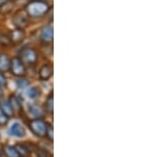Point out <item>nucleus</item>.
Here are the masks:
<instances>
[{
  "label": "nucleus",
  "instance_id": "nucleus-10",
  "mask_svg": "<svg viewBox=\"0 0 158 157\" xmlns=\"http://www.w3.org/2000/svg\"><path fill=\"white\" fill-rule=\"evenodd\" d=\"M11 65V58L7 54H0V72L6 73L10 71Z\"/></svg>",
  "mask_w": 158,
  "mask_h": 157
},
{
  "label": "nucleus",
  "instance_id": "nucleus-7",
  "mask_svg": "<svg viewBox=\"0 0 158 157\" xmlns=\"http://www.w3.org/2000/svg\"><path fill=\"white\" fill-rule=\"evenodd\" d=\"M9 37L10 40H11L12 45H17L24 41L25 37H27V32L23 29H16L15 27L14 30H12L9 33Z\"/></svg>",
  "mask_w": 158,
  "mask_h": 157
},
{
  "label": "nucleus",
  "instance_id": "nucleus-11",
  "mask_svg": "<svg viewBox=\"0 0 158 157\" xmlns=\"http://www.w3.org/2000/svg\"><path fill=\"white\" fill-rule=\"evenodd\" d=\"M29 113L31 116L34 117V119H38V118H41L44 114L43 109L38 105H29Z\"/></svg>",
  "mask_w": 158,
  "mask_h": 157
},
{
  "label": "nucleus",
  "instance_id": "nucleus-3",
  "mask_svg": "<svg viewBox=\"0 0 158 157\" xmlns=\"http://www.w3.org/2000/svg\"><path fill=\"white\" fill-rule=\"evenodd\" d=\"M12 24L16 29H23L25 30L31 23V19L24 12V10H18L13 14L11 19Z\"/></svg>",
  "mask_w": 158,
  "mask_h": 157
},
{
  "label": "nucleus",
  "instance_id": "nucleus-4",
  "mask_svg": "<svg viewBox=\"0 0 158 157\" xmlns=\"http://www.w3.org/2000/svg\"><path fill=\"white\" fill-rule=\"evenodd\" d=\"M53 39H54V27H53V21L51 20L40 30L39 40L43 44L49 45L53 43Z\"/></svg>",
  "mask_w": 158,
  "mask_h": 157
},
{
  "label": "nucleus",
  "instance_id": "nucleus-16",
  "mask_svg": "<svg viewBox=\"0 0 158 157\" xmlns=\"http://www.w3.org/2000/svg\"><path fill=\"white\" fill-rule=\"evenodd\" d=\"M27 96L31 99H36L40 96V90L37 87H32L27 90Z\"/></svg>",
  "mask_w": 158,
  "mask_h": 157
},
{
  "label": "nucleus",
  "instance_id": "nucleus-9",
  "mask_svg": "<svg viewBox=\"0 0 158 157\" xmlns=\"http://www.w3.org/2000/svg\"><path fill=\"white\" fill-rule=\"evenodd\" d=\"M9 134L12 136H15V137H23L25 135V130L20 123L15 122L9 129Z\"/></svg>",
  "mask_w": 158,
  "mask_h": 157
},
{
  "label": "nucleus",
  "instance_id": "nucleus-25",
  "mask_svg": "<svg viewBox=\"0 0 158 157\" xmlns=\"http://www.w3.org/2000/svg\"><path fill=\"white\" fill-rule=\"evenodd\" d=\"M0 137H1V134H0Z\"/></svg>",
  "mask_w": 158,
  "mask_h": 157
},
{
  "label": "nucleus",
  "instance_id": "nucleus-19",
  "mask_svg": "<svg viewBox=\"0 0 158 157\" xmlns=\"http://www.w3.org/2000/svg\"><path fill=\"white\" fill-rule=\"evenodd\" d=\"M16 148V150L18 151V153H19V155L20 156H25V155H27L29 154V149L27 148L25 146L23 145H18L17 147H15Z\"/></svg>",
  "mask_w": 158,
  "mask_h": 157
},
{
  "label": "nucleus",
  "instance_id": "nucleus-8",
  "mask_svg": "<svg viewBox=\"0 0 158 157\" xmlns=\"http://www.w3.org/2000/svg\"><path fill=\"white\" fill-rule=\"evenodd\" d=\"M53 71H54V68H53L52 62L43 63L41 65V68L39 69V72H38L39 78L41 80H43V81H48L53 76Z\"/></svg>",
  "mask_w": 158,
  "mask_h": 157
},
{
  "label": "nucleus",
  "instance_id": "nucleus-13",
  "mask_svg": "<svg viewBox=\"0 0 158 157\" xmlns=\"http://www.w3.org/2000/svg\"><path fill=\"white\" fill-rule=\"evenodd\" d=\"M3 153L6 157H21L19 155L18 151L13 146H4L3 147Z\"/></svg>",
  "mask_w": 158,
  "mask_h": 157
},
{
  "label": "nucleus",
  "instance_id": "nucleus-6",
  "mask_svg": "<svg viewBox=\"0 0 158 157\" xmlns=\"http://www.w3.org/2000/svg\"><path fill=\"white\" fill-rule=\"evenodd\" d=\"M29 126H30L31 131L36 136H38V137H44L45 136L48 125L44 120L40 119V118H38V119H33L30 121Z\"/></svg>",
  "mask_w": 158,
  "mask_h": 157
},
{
  "label": "nucleus",
  "instance_id": "nucleus-21",
  "mask_svg": "<svg viewBox=\"0 0 158 157\" xmlns=\"http://www.w3.org/2000/svg\"><path fill=\"white\" fill-rule=\"evenodd\" d=\"M54 132H53V126L52 125H48V129H47V133H45V136L50 139L51 141H53V138H54Z\"/></svg>",
  "mask_w": 158,
  "mask_h": 157
},
{
  "label": "nucleus",
  "instance_id": "nucleus-22",
  "mask_svg": "<svg viewBox=\"0 0 158 157\" xmlns=\"http://www.w3.org/2000/svg\"><path fill=\"white\" fill-rule=\"evenodd\" d=\"M37 155L38 157H52V155L47 150H44V149H38Z\"/></svg>",
  "mask_w": 158,
  "mask_h": 157
},
{
  "label": "nucleus",
  "instance_id": "nucleus-17",
  "mask_svg": "<svg viewBox=\"0 0 158 157\" xmlns=\"http://www.w3.org/2000/svg\"><path fill=\"white\" fill-rule=\"evenodd\" d=\"M44 105H45L47 112H49L50 114H53V111H54V98H53V93H51V94L48 96Z\"/></svg>",
  "mask_w": 158,
  "mask_h": 157
},
{
  "label": "nucleus",
  "instance_id": "nucleus-20",
  "mask_svg": "<svg viewBox=\"0 0 158 157\" xmlns=\"http://www.w3.org/2000/svg\"><path fill=\"white\" fill-rule=\"evenodd\" d=\"M9 121V116L6 115L1 110H0V126H4Z\"/></svg>",
  "mask_w": 158,
  "mask_h": 157
},
{
  "label": "nucleus",
  "instance_id": "nucleus-14",
  "mask_svg": "<svg viewBox=\"0 0 158 157\" xmlns=\"http://www.w3.org/2000/svg\"><path fill=\"white\" fill-rule=\"evenodd\" d=\"M0 110H1L4 114H6V115L9 116V117L13 114V110H12V108H11V105H10L9 100L2 99L1 101H0Z\"/></svg>",
  "mask_w": 158,
  "mask_h": 157
},
{
  "label": "nucleus",
  "instance_id": "nucleus-15",
  "mask_svg": "<svg viewBox=\"0 0 158 157\" xmlns=\"http://www.w3.org/2000/svg\"><path fill=\"white\" fill-rule=\"evenodd\" d=\"M0 47H2V48L12 47L11 40H10V37L7 33L0 32Z\"/></svg>",
  "mask_w": 158,
  "mask_h": 157
},
{
  "label": "nucleus",
  "instance_id": "nucleus-5",
  "mask_svg": "<svg viewBox=\"0 0 158 157\" xmlns=\"http://www.w3.org/2000/svg\"><path fill=\"white\" fill-rule=\"evenodd\" d=\"M9 72H11L13 75L18 78L24 77L25 74H27V67L18 56H15L11 58V65H10Z\"/></svg>",
  "mask_w": 158,
  "mask_h": 157
},
{
  "label": "nucleus",
  "instance_id": "nucleus-1",
  "mask_svg": "<svg viewBox=\"0 0 158 157\" xmlns=\"http://www.w3.org/2000/svg\"><path fill=\"white\" fill-rule=\"evenodd\" d=\"M23 10L31 20H40L50 14L52 4L48 0H30L25 3Z\"/></svg>",
  "mask_w": 158,
  "mask_h": 157
},
{
  "label": "nucleus",
  "instance_id": "nucleus-23",
  "mask_svg": "<svg viewBox=\"0 0 158 157\" xmlns=\"http://www.w3.org/2000/svg\"><path fill=\"white\" fill-rule=\"evenodd\" d=\"M7 85V81H6V77L3 73L0 72V88H6Z\"/></svg>",
  "mask_w": 158,
  "mask_h": 157
},
{
  "label": "nucleus",
  "instance_id": "nucleus-12",
  "mask_svg": "<svg viewBox=\"0 0 158 157\" xmlns=\"http://www.w3.org/2000/svg\"><path fill=\"white\" fill-rule=\"evenodd\" d=\"M9 102L11 105V108L13 112H20L21 111V102H20L19 98L16 95H11L10 96Z\"/></svg>",
  "mask_w": 158,
  "mask_h": 157
},
{
  "label": "nucleus",
  "instance_id": "nucleus-18",
  "mask_svg": "<svg viewBox=\"0 0 158 157\" xmlns=\"http://www.w3.org/2000/svg\"><path fill=\"white\" fill-rule=\"evenodd\" d=\"M16 85H17V87H18L19 89H25V88L29 87L30 82H29V80L25 79V78L20 77L19 79L16 81Z\"/></svg>",
  "mask_w": 158,
  "mask_h": 157
},
{
  "label": "nucleus",
  "instance_id": "nucleus-2",
  "mask_svg": "<svg viewBox=\"0 0 158 157\" xmlns=\"http://www.w3.org/2000/svg\"><path fill=\"white\" fill-rule=\"evenodd\" d=\"M21 61L24 63V65H35L39 59V54H38L37 50L34 49L32 47H23L19 52V56H18Z\"/></svg>",
  "mask_w": 158,
  "mask_h": 157
},
{
  "label": "nucleus",
  "instance_id": "nucleus-24",
  "mask_svg": "<svg viewBox=\"0 0 158 157\" xmlns=\"http://www.w3.org/2000/svg\"><path fill=\"white\" fill-rule=\"evenodd\" d=\"M1 95H2V90H1V88H0V97H1Z\"/></svg>",
  "mask_w": 158,
  "mask_h": 157
}]
</instances>
